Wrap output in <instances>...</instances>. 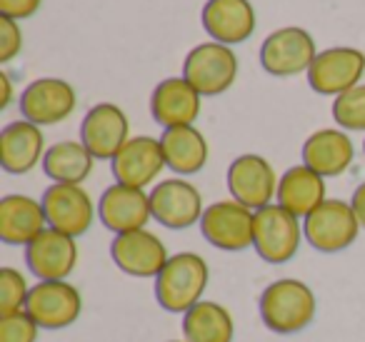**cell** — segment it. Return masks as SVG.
<instances>
[{
  "label": "cell",
  "mask_w": 365,
  "mask_h": 342,
  "mask_svg": "<svg viewBox=\"0 0 365 342\" xmlns=\"http://www.w3.org/2000/svg\"><path fill=\"white\" fill-rule=\"evenodd\" d=\"M303 237L300 217L280 207L278 202L263 207V210H255L253 247L260 260L270 262V265H285L298 255Z\"/></svg>",
  "instance_id": "cell-3"
},
{
  "label": "cell",
  "mask_w": 365,
  "mask_h": 342,
  "mask_svg": "<svg viewBox=\"0 0 365 342\" xmlns=\"http://www.w3.org/2000/svg\"><path fill=\"white\" fill-rule=\"evenodd\" d=\"M260 320L270 332L295 335L315 320L318 300L310 285L295 277H280L270 282L258 300Z\"/></svg>",
  "instance_id": "cell-1"
},
{
  "label": "cell",
  "mask_w": 365,
  "mask_h": 342,
  "mask_svg": "<svg viewBox=\"0 0 365 342\" xmlns=\"http://www.w3.org/2000/svg\"><path fill=\"white\" fill-rule=\"evenodd\" d=\"M110 257L130 277H153L155 280L165 262L170 260L168 247L155 232L150 230H133L115 235L110 242Z\"/></svg>",
  "instance_id": "cell-13"
},
{
  "label": "cell",
  "mask_w": 365,
  "mask_h": 342,
  "mask_svg": "<svg viewBox=\"0 0 365 342\" xmlns=\"http://www.w3.org/2000/svg\"><path fill=\"white\" fill-rule=\"evenodd\" d=\"M165 165L178 175H195L208 162V140L195 125L168 128L160 135Z\"/></svg>",
  "instance_id": "cell-25"
},
{
  "label": "cell",
  "mask_w": 365,
  "mask_h": 342,
  "mask_svg": "<svg viewBox=\"0 0 365 342\" xmlns=\"http://www.w3.org/2000/svg\"><path fill=\"white\" fill-rule=\"evenodd\" d=\"M128 115L115 103H98L81 123V142L96 160H113L130 138Z\"/></svg>",
  "instance_id": "cell-14"
},
{
  "label": "cell",
  "mask_w": 365,
  "mask_h": 342,
  "mask_svg": "<svg viewBox=\"0 0 365 342\" xmlns=\"http://www.w3.org/2000/svg\"><path fill=\"white\" fill-rule=\"evenodd\" d=\"M182 337L188 342H233V315L218 302L200 300L182 315Z\"/></svg>",
  "instance_id": "cell-26"
},
{
  "label": "cell",
  "mask_w": 365,
  "mask_h": 342,
  "mask_svg": "<svg viewBox=\"0 0 365 342\" xmlns=\"http://www.w3.org/2000/svg\"><path fill=\"white\" fill-rule=\"evenodd\" d=\"M280 207L293 212L295 217H308L315 207L323 205L325 197V177L310 170L308 165H293L280 175L278 195H275Z\"/></svg>",
  "instance_id": "cell-24"
},
{
  "label": "cell",
  "mask_w": 365,
  "mask_h": 342,
  "mask_svg": "<svg viewBox=\"0 0 365 342\" xmlns=\"http://www.w3.org/2000/svg\"><path fill=\"white\" fill-rule=\"evenodd\" d=\"M28 295H31V287L23 272H18L16 267H3L0 270V315L26 310Z\"/></svg>",
  "instance_id": "cell-29"
},
{
  "label": "cell",
  "mask_w": 365,
  "mask_h": 342,
  "mask_svg": "<svg viewBox=\"0 0 365 342\" xmlns=\"http://www.w3.org/2000/svg\"><path fill=\"white\" fill-rule=\"evenodd\" d=\"M182 78L203 98L220 95L238 78V56L223 43H200L182 63Z\"/></svg>",
  "instance_id": "cell-4"
},
{
  "label": "cell",
  "mask_w": 365,
  "mask_h": 342,
  "mask_svg": "<svg viewBox=\"0 0 365 342\" xmlns=\"http://www.w3.org/2000/svg\"><path fill=\"white\" fill-rule=\"evenodd\" d=\"M23 48V33L18 21L0 16V63H11Z\"/></svg>",
  "instance_id": "cell-31"
},
{
  "label": "cell",
  "mask_w": 365,
  "mask_h": 342,
  "mask_svg": "<svg viewBox=\"0 0 365 342\" xmlns=\"http://www.w3.org/2000/svg\"><path fill=\"white\" fill-rule=\"evenodd\" d=\"M360 232V222L353 205L345 200H325L303 220V235L318 252L348 250Z\"/></svg>",
  "instance_id": "cell-5"
},
{
  "label": "cell",
  "mask_w": 365,
  "mask_h": 342,
  "mask_svg": "<svg viewBox=\"0 0 365 342\" xmlns=\"http://www.w3.org/2000/svg\"><path fill=\"white\" fill-rule=\"evenodd\" d=\"M333 120L340 130H363L365 133V83L353 90L343 93L333 100Z\"/></svg>",
  "instance_id": "cell-28"
},
{
  "label": "cell",
  "mask_w": 365,
  "mask_h": 342,
  "mask_svg": "<svg viewBox=\"0 0 365 342\" xmlns=\"http://www.w3.org/2000/svg\"><path fill=\"white\" fill-rule=\"evenodd\" d=\"M363 152H365V140H363Z\"/></svg>",
  "instance_id": "cell-36"
},
{
  "label": "cell",
  "mask_w": 365,
  "mask_h": 342,
  "mask_svg": "<svg viewBox=\"0 0 365 342\" xmlns=\"http://www.w3.org/2000/svg\"><path fill=\"white\" fill-rule=\"evenodd\" d=\"M110 167H113V175H115V182L145 190L160 175L163 167L168 165H165L160 140H155L150 135H138L130 138L120 147V152L110 160Z\"/></svg>",
  "instance_id": "cell-18"
},
{
  "label": "cell",
  "mask_w": 365,
  "mask_h": 342,
  "mask_svg": "<svg viewBox=\"0 0 365 342\" xmlns=\"http://www.w3.org/2000/svg\"><path fill=\"white\" fill-rule=\"evenodd\" d=\"M365 76V53L358 48L338 46L320 51L308 71V86L318 95H343L360 86Z\"/></svg>",
  "instance_id": "cell-9"
},
{
  "label": "cell",
  "mask_w": 365,
  "mask_h": 342,
  "mask_svg": "<svg viewBox=\"0 0 365 342\" xmlns=\"http://www.w3.org/2000/svg\"><path fill=\"white\" fill-rule=\"evenodd\" d=\"M26 312L41 330H63L81 317L83 297L68 280H38V285L31 287Z\"/></svg>",
  "instance_id": "cell-8"
},
{
  "label": "cell",
  "mask_w": 365,
  "mask_h": 342,
  "mask_svg": "<svg viewBox=\"0 0 365 342\" xmlns=\"http://www.w3.org/2000/svg\"><path fill=\"white\" fill-rule=\"evenodd\" d=\"M228 190L240 205L250 210H263L273 205V197L278 195V175L263 155L245 152L230 162Z\"/></svg>",
  "instance_id": "cell-12"
},
{
  "label": "cell",
  "mask_w": 365,
  "mask_h": 342,
  "mask_svg": "<svg viewBox=\"0 0 365 342\" xmlns=\"http://www.w3.org/2000/svg\"><path fill=\"white\" fill-rule=\"evenodd\" d=\"M43 0H0V16L13 21H26L41 11Z\"/></svg>",
  "instance_id": "cell-32"
},
{
  "label": "cell",
  "mask_w": 365,
  "mask_h": 342,
  "mask_svg": "<svg viewBox=\"0 0 365 342\" xmlns=\"http://www.w3.org/2000/svg\"><path fill=\"white\" fill-rule=\"evenodd\" d=\"M78 95L73 86L61 78H38L23 90L21 113L23 120L36 125H58L76 110Z\"/></svg>",
  "instance_id": "cell-15"
},
{
  "label": "cell",
  "mask_w": 365,
  "mask_h": 342,
  "mask_svg": "<svg viewBox=\"0 0 365 342\" xmlns=\"http://www.w3.org/2000/svg\"><path fill=\"white\" fill-rule=\"evenodd\" d=\"M46 138L31 120L8 123L0 133V165L11 175H26L46 157Z\"/></svg>",
  "instance_id": "cell-20"
},
{
  "label": "cell",
  "mask_w": 365,
  "mask_h": 342,
  "mask_svg": "<svg viewBox=\"0 0 365 342\" xmlns=\"http://www.w3.org/2000/svg\"><path fill=\"white\" fill-rule=\"evenodd\" d=\"M38 332L41 327L26 310L0 315V342H36Z\"/></svg>",
  "instance_id": "cell-30"
},
{
  "label": "cell",
  "mask_w": 365,
  "mask_h": 342,
  "mask_svg": "<svg viewBox=\"0 0 365 342\" xmlns=\"http://www.w3.org/2000/svg\"><path fill=\"white\" fill-rule=\"evenodd\" d=\"M200 93L185 78H165L150 95V115L158 125L182 128L200 118Z\"/></svg>",
  "instance_id": "cell-19"
},
{
  "label": "cell",
  "mask_w": 365,
  "mask_h": 342,
  "mask_svg": "<svg viewBox=\"0 0 365 342\" xmlns=\"http://www.w3.org/2000/svg\"><path fill=\"white\" fill-rule=\"evenodd\" d=\"M26 265L38 280H68L78 265L76 237L46 227L26 247Z\"/></svg>",
  "instance_id": "cell-17"
},
{
  "label": "cell",
  "mask_w": 365,
  "mask_h": 342,
  "mask_svg": "<svg viewBox=\"0 0 365 342\" xmlns=\"http://www.w3.org/2000/svg\"><path fill=\"white\" fill-rule=\"evenodd\" d=\"M318 58L315 41L305 28L288 26L270 33L260 46V66L268 76L293 78L308 73Z\"/></svg>",
  "instance_id": "cell-6"
},
{
  "label": "cell",
  "mask_w": 365,
  "mask_h": 342,
  "mask_svg": "<svg viewBox=\"0 0 365 342\" xmlns=\"http://www.w3.org/2000/svg\"><path fill=\"white\" fill-rule=\"evenodd\" d=\"M153 220H158L168 230H185L200 222L205 212L203 195L193 182L182 177L160 180L150 190Z\"/></svg>",
  "instance_id": "cell-10"
},
{
  "label": "cell",
  "mask_w": 365,
  "mask_h": 342,
  "mask_svg": "<svg viewBox=\"0 0 365 342\" xmlns=\"http://www.w3.org/2000/svg\"><path fill=\"white\" fill-rule=\"evenodd\" d=\"M48 227L43 202L31 195H6L0 200V240L6 245H31Z\"/></svg>",
  "instance_id": "cell-22"
},
{
  "label": "cell",
  "mask_w": 365,
  "mask_h": 342,
  "mask_svg": "<svg viewBox=\"0 0 365 342\" xmlns=\"http://www.w3.org/2000/svg\"><path fill=\"white\" fill-rule=\"evenodd\" d=\"M255 210L238 200H218L205 207L200 217V232L213 247L225 252H240L253 247Z\"/></svg>",
  "instance_id": "cell-7"
},
{
  "label": "cell",
  "mask_w": 365,
  "mask_h": 342,
  "mask_svg": "<svg viewBox=\"0 0 365 342\" xmlns=\"http://www.w3.org/2000/svg\"><path fill=\"white\" fill-rule=\"evenodd\" d=\"M98 217L101 222L115 235L133 230H143L148 220L153 217L150 210V192L130 185H115L106 187L98 202Z\"/></svg>",
  "instance_id": "cell-16"
},
{
  "label": "cell",
  "mask_w": 365,
  "mask_h": 342,
  "mask_svg": "<svg viewBox=\"0 0 365 342\" xmlns=\"http://www.w3.org/2000/svg\"><path fill=\"white\" fill-rule=\"evenodd\" d=\"M350 205H353L355 215H358L360 227H365V182H360V185L355 187L353 200H350Z\"/></svg>",
  "instance_id": "cell-33"
},
{
  "label": "cell",
  "mask_w": 365,
  "mask_h": 342,
  "mask_svg": "<svg viewBox=\"0 0 365 342\" xmlns=\"http://www.w3.org/2000/svg\"><path fill=\"white\" fill-rule=\"evenodd\" d=\"M93 162L96 157L81 140H63L48 147L46 157H43V172L53 182L81 185L93 172Z\"/></svg>",
  "instance_id": "cell-27"
},
{
  "label": "cell",
  "mask_w": 365,
  "mask_h": 342,
  "mask_svg": "<svg viewBox=\"0 0 365 342\" xmlns=\"http://www.w3.org/2000/svg\"><path fill=\"white\" fill-rule=\"evenodd\" d=\"M0 88H3V98H0V108H8L13 100V86L8 73H0Z\"/></svg>",
  "instance_id": "cell-34"
},
{
  "label": "cell",
  "mask_w": 365,
  "mask_h": 342,
  "mask_svg": "<svg viewBox=\"0 0 365 342\" xmlns=\"http://www.w3.org/2000/svg\"><path fill=\"white\" fill-rule=\"evenodd\" d=\"M208 262L198 252H178L170 255L160 275L155 277V300L165 312L185 315L193 305L203 300L208 287Z\"/></svg>",
  "instance_id": "cell-2"
},
{
  "label": "cell",
  "mask_w": 365,
  "mask_h": 342,
  "mask_svg": "<svg viewBox=\"0 0 365 342\" xmlns=\"http://www.w3.org/2000/svg\"><path fill=\"white\" fill-rule=\"evenodd\" d=\"M355 157V145L348 138V133L325 128L305 140L303 145V165L315 170L323 177L343 175Z\"/></svg>",
  "instance_id": "cell-23"
},
{
  "label": "cell",
  "mask_w": 365,
  "mask_h": 342,
  "mask_svg": "<svg viewBox=\"0 0 365 342\" xmlns=\"http://www.w3.org/2000/svg\"><path fill=\"white\" fill-rule=\"evenodd\" d=\"M200 21L205 33L223 46H238L255 33V11L250 0H208Z\"/></svg>",
  "instance_id": "cell-21"
},
{
  "label": "cell",
  "mask_w": 365,
  "mask_h": 342,
  "mask_svg": "<svg viewBox=\"0 0 365 342\" xmlns=\"http://www.w3.org/2000/svg\"><path fill=\"white\" fill-rule=\"evenodd\" d=\"M168 342H188V340H168Z\"/></svg>",
  "instance_id": "cell-35"
},
{
  "label": "cell",
  "mask_w": 365,
  "mask_h": 342,
  "mask_svg": "<svg viewBox=\"0 0 365 342\" xmlns=\"http://www.w3.org/2000/svg\"><path fill=\"white\" fill-rule=\"evenodd\" d=\"M41 202L48 217V227H53L58 232H66L71 237L86 235L98 215V207L93 205L91 195H88V190L83 185L53 182L43 192Z\"/></svg>",
  "instance_id": "cell-11"
}]
</instances>
